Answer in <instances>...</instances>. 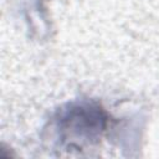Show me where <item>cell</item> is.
Wrapping results in <instances>:
<instances>
[{
	"label": "cell",
	"instance_id": "6da1fadb",
	"mask_svg": "<svg viewBox=\"0 0 159 159\" xmlns=\"http://www.w3.org/2000/svg\"><path fill=\"white\" fill-rule=\"evenodd\" d=\"M107 124L104 111L91 102L68 104L56 117L58 138L70 147L81 148L101 138Z\"/></svg>",
	"mask_w": 159,
	"mask_h": 159
}]
</instances>
